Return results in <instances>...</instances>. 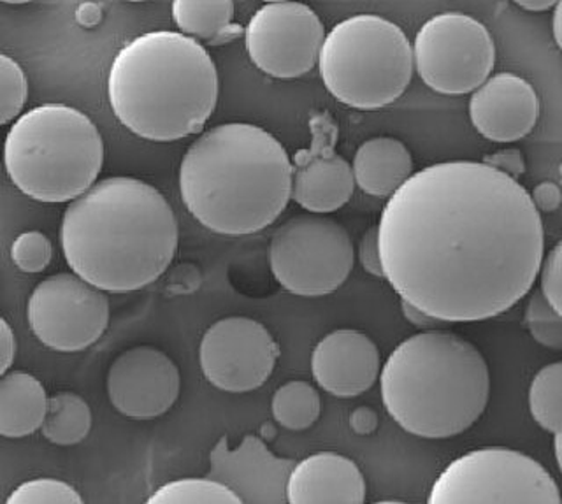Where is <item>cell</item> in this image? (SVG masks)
Listing matches in <instances>:
<instances>
[{
	"instance_id": "obj_1",
	"label": "cell",
	"mask_w": 562,
	"mask_h": 504,
	"mask_svg": "<svg viewBox=\"0 0 562 504\" xmlns=\"http://www.w3.org/2000/svg\"><path fill=\"white\" fill-rule=\"evenodd\" d=\"M376 228L383 278L401 301L445 324L512 310L531 292L544 255L531 193L473 160L413 172Z\"/></svg>"
},
{
	"instance_id": "obj_2",
	"label": "cell",
	"mask_w": 562,
	"mask_h": 504,
	"mask_svg": "<svg viewBox=\"0 0 562 504\" xmlns=\"http://www.w3.org/2000/svg\"><path fill=\"white\" fill-rule=\"evenodd\" d=\"M178 220L146 181L111 176L64 213L60 245L75 275L104 292H134L162 277L178 251Z\"/></svg>"
},
{
	"instance_id": "obj_3",
	"label": "cell",
	"mask_w": 562,
	"mask_h": 504,
	"mask_svg": "<svg viewBox=\"0 0 562 504\" xmlns=\"http://www.w3.org/2000/svg\"><path fill=\"white\" fill-rule=\"evenodd\" d=\"M180 193L190 215L211 233H260L292 199V160L285 146L259 125L222 123L187 149Z\"/></svg>"
},
{
	"instance_id": "obj_4",
	"label": "cell",
	"mask_w": 562,
	"mask_h": 504,
	"mask_svg": "<svg viewBox=\"0 0 562 504\" xmlns=\"http://www.w3.org/2000/svg\"><path fill=\"white\" fill-rule=\"evenodd\" d=\"M218 70L190 35L146 32L128 41L111 61L108 99L132 134L171 143L204 128L218 102Z\"/></svg>"
},
{
	"instance_id": "obj_5",
	"label": "cell",
	"mask_w": 562,
	"mask_h": 504,
	"mask_svg": "<svg viewBox=\"0 0 562 504\" xmlns=\"http://www.w3.org/2000/svg\"><path fill=\"white\" fill-rule=\"evenodd\" d=\"M380 371L386 413L417 438L462 435L487 408V360L473 343L452 331L413 334L395 347Z\"/></svg>"
},
{
	"instance_id": "obj_6",
	"label": "cell",
	"mask_w": 562,
	"mask_h": 504,
	"mask_svg": "<svg viewBox=\"0 0 562 504\" xmlns=\"http://www.w3.org/2000/svg\"><path fill=\"white\" fill-rule=\"evenodd\" d=\"M102 164L101 132L70 105H37L18 116L5 137V171L34 201H75L95 183Z\"/></svg>"
},
{
	"instance_id": "obj_7",
	"label": "cell",
	"mask_w": 562,
	"mask_h": 504,
	"mask_svg": "<svg viewBox=\"0 0 562 504\" xmlns=\"http://www.w3.org/2000/svg\"><path fill=\"white\" fill-rule=\"evenodd\" d=\"M316 66L336 101L353 110H380L397 101L412 81V43L391 20L356 14L325 34Z\"/></svg>"
},
{
	"instance_id": "obj_8",
	"label": "cell",
	"mask_w": 562,
	"mask_h": 504,
	"mask_svg": "<svg viewBox=\"0 0 562 504\" xmlns=\"http://www.w3.org/2000/svg\"><path fill=\"white\" fill-rule=\"evenodd\" d=\"M561 491L540 462L512 448H479L447 466L430 504H561Z\"/></svg>"
},
{
	"instance_id": "obj_9",
	"label": "cell",
	"mask_w": 562,
	"mask_h": 504,
	"mask_svg": "<svg viewBox=\"0 0 562 504\" xmlns=\"http://www.w3.org/2000/svg\"><path fill=\"white\" fill-rule=\"evenodd\" d=\"M353 243L347 228L329 216L303 213L274 231L269 266L283 289L301 298H324L348 280Z\"/></svg>"
},
{
	"instance_id": "obj_10",
	"label": "cell",
	"mask_w": 562,
	"mask_h": 504,
	"mask_svg": "<svg viewBox=\"0 0 562 504\" xmlns=\"http://www.w3.org/2000/svg\"><path fill=\"white\" fill-rule=\"evenodd\" d=\"M413 70L443 96H465L496 66V43L487 26L464 13H441L418 29L412 44Z\"/></svg>"
},
{
	"instance_id": "obj_11",
	"label": "cell",
	"mask_w": 562,
	"mask_h": 504,
	"mask_svg": "<svg viewBox=\"0 0 562 504\" xmlns=\"http://www.w3.org/2000/svg\"><path fill=\"white\" fill-rule=\"evenodd\" d=\"M35 338L61 354L87 350L110 325V301L104 290L75 272H58L41 281L26 304Z\"/></svg>"
},
{
	"instance_id": "obj_12",
	"label": "cell",
	"mask_w": 562,
	"mask_h": 504,
	"mask_svg": "<svg viewBox=\"0 0 562 504\" xmlns=\"http://www.w3.org/2000/svg\"><path fill=\"white\" fill-rule=\"evenodd\" d=\"M325 29L318 14L297 0L268 2L245 29L248 57L263 75L304 76L316 66Z\"/></svg>"
},
{
	"instance_id": "obj_13",
	"label": "cell",
	"mask_w": 562,
	"mask_h": 504,
	"mask_svg": "<svg viewBox=\"0 0 562 504\" xmlns=\"http://www.w3.org/2000/svg\"><path fill=\"white\" fill-rule=\"evenodd\" d=\"M280 347L260 322L227 316L204 333L199 365L211 385L231 394L257 391L268 382Z\"/></svg>"
},
{
	"instance_id": "obj_14",
	"label": "cell",
	"mask_w": 562,
	"mask_h": 504,
	"mask_svg": "<svg viewBox=\"0 0 562 504\" xmlns=\"http://www.w3.org/2000/svg\"><path fill=\"white\" fill-rule=\"evenodd\" d=\"M180 369L155 347L128 348L108 373V395L116 412L137 421L157 418L180 397Z\"/></svg>"
},
{
	"instance_id": "obj_15",
	"label": "cell",
	"mask_w": 562,
	"mask_h": 504,
	"mask_svg": "<svg viewBox=\"0 0 562 504\" xmlns=\"http://www.w3.org/2000/svg\"><path fill=\"white\" fill-rule=\"evenodd\" d=\"M292 459L272 456L262 439L246 436L237 448L222 436L210 453V479L224 483L246 504L286 503V480Z\"/></svg>"
},
{
	"instance_id": "obj_16",
	"label": "cell",
	"mask_w": 562,
	"mask_h": 504,
	"mask_svg": "<svg viewBox=\"0 0 562 504\" xmlns=\"http://www.w3.org/2000/svg\"><path fill=\"white\" fill-rule=\"evenodd\" d=\"M470 119L485 139L515 143L531 134L540 119V99L529 81L499 72L471 92Z\"/></svg>"
},
{
	"instance_id": "obj_17",
	"label": "cell",
	"mask_w": 562,
	"mask_h": 504,
	"mask_svg": "<svg viewBox=\"0 0 562 504\" xmlns=\"http://www.w3.org/2000/svg\"><path fill=\"white\" fill-rule=\"evenodd\" d=\"M382 369L376 343L356 329H338L318 341L312 354L315 382L327 394L350 400L376 383Z\"/></svg>"
},
{
	"instance_id": "obj_18",
	"label": "cell",
	"mask_w": 562,
	"mask_h": 504,
	"mask_svg": "<svg viewBox=\"0 0 562 504\" xmlns=\"http://www.w3.org/2000/svg\"><path fill=\"white\" fill-rule=\"evenodd\" d=\"M325 128L316 131L313 148L301 152L292 164V199L310 213L327 215L350 201L356 189L350 164L329 145Z\"/></svg>"
},
{
	"instance_id": "obj_19",
	"label": "cell",
	"mask_w": 562,
	"mask_h": 504,
	"mask_svg": "<svg viewBox=\"0 0 562 504\" xmlns=\"http://www.w3.org/2000/svg\"><path fill=\"white\" fill-rule=\"evenodd\" d=\"M366 492L364 474L356 462L334 452L295 462L286 480L290 504H362Z\"/></svg>"
},
{
	"instance_id": "obj_20",
	"label": "cell",
	"mask_w": 562,
	"mask_h": 504,
	"mask_svg": "<svg viewBox=\"0 0 562 504\" xmlns=\"http://www.w3.org/2000/svg\"><path fill=\"white\" fill-rule=\"evenodd\" d=\"M353 181L373 198H391L413 175V157L403 141L395 137H371L353 157Z\"/></svg>"
},
{
	"instance_id": "obj_21",
	"label": "cell",
	"mask_w": 562,
	"mask_h": 504,
	"mask_svg": "<svg viewBox=\"0 0 562 504\" xmlns=\"http://www.w3.org/2000/svg\"><path fill=\"white\" fill-rule=\"evenodd\" d=\"M48 395L43 383L23 371L0 377V436L25 438L43 426Z\"/></svg>"
},
{
	"instance_id": "obj_22",
	"label": "cell",
	"mask_w": 562,
	"mask_h": 504,
	"mask_svg": "<svg viewBox=\"0 0 562 504\" xmlns=\"http://www.w3.org/2000/svg\"><path fill=\"white\" fill-rule=\"evenodd\" d=\"M92 429V410L81 395L72 392H60L48 397V410L44 415V438L53 445L70 447L87 438Z\"/></svg>"
},
{
	"instance_id": "obj_23",
	"label": "cell",
	"mask_w": 562,
	"mask_h": 504,
	"mask_svg": "<svg viewBox=\"0 0 562 504\" xmlns=\"http://www.w3.org/2000/svg\"><path fill=\"white\" fill-rule=\"evenodd\" d=\"M172 20L181 34L216 41L233 26V0H172Z\"/></svg>"
},
{
	"instance_id": "obj_24",
	"label": "cell",
	"mask_w": 562,
	"mask_h": 504,
	"mask_svg": "<svg viewBox=\"0 0 562 504\" xmlns=\"http://www.w3.org/2000/svg\"><path fill=\"white\" fill-rule=\"evenodd\" d=\"M272 417L289 430H304L321 417V394L312 383L294 382L281 385L272 395Z\"/></svg>"
},
{
	"instance_id": "obj_25",
	"label": "cell",
	"mask_w": 562,
	"mask_h": 504,
	"mask_svg": "<svg viewBox=\"0 0 562 504\" xmlns=\"http://www.w3.org/2000/svg\"><path fill=\"white\" fill-rule=\"evenodd\" d=\"M529 412L541 429L562 433V362L544 366L529 387Z\"/></svg>"
},
{
	"instance_id": "obj_26",
	"label": "cell",
	"mask_w": 562,
	"mask_h": 504,
	"mask_svg": "<svg viewBox=\"0 0 562 504\" xmlns=\"http://www.w3.org/2000/svg\"><path fill=\"white\" fill-rule=\"evenodd\" d=\"M149 504H241L227 485L210 479H184L166 483L149 497Z\"/></svg>"
},
{
	"instance_id": "obj_27",
	"label": "cell",
	"mask_w": 562,
	"mask_h": 504,
	"mask_svg": "<svg viewBox=\"0 0 562 504\" xmlns=\"http://www.w3.org/2000/svg\"><path fill=\"white\" fill-rule=\"evenodd\" d=\"M29 99V81L22 66L0 53V125L13 122Z\"/></svg>"
},
{
	"instance_id": "obj_28",
	"label": "cell",
	"mask_w": 562,
	"mask_h": 504,
	"mask_svg": "<svg viewBox=\"0 0 562 504\" xmlns=\"http://www.w3.org/2000/svg\"><path fill=\"white\" fill-rule=\"evenodd\" d=\"M526 327L536 343L550 350L562 348V315L555 312L540 289H535L526 307Z\"/></svg>"
},
{
	"instance_id": "obj_29",
	"label": "cell",
	"mask_w": 562,
	"mask_h": 504,
	"mask_svg": "<svg viewBox=\"0 0 562 504\" xmlns=\"http://www.w3.org/2000/svg\"><path fill=\"white\" fill-rule=\"evenodd\" d=\"M11 504H81L83 497L69 483L60 480H31L14 489L8 497Z\"/></svg>"
},
{
	"instance_id": "obj_30",
	"label": "cell",
	"mask_w": 562,
	"mask_h": 504,
	"mask_svg": "<svg viewBox=\"0 0 562 504\" xmlns=\"http://www.w3.org/2000/svg\"><path fill=\"white\" fill-rule=\"evenodd\" d=\"M53 246L48 237L37 231L23 233L11 246V259L14 266L23 272H43L52 262Z\"/></svg>"
},
{
	"instance_id": "obj_31",
	"label": "cell",
	"mask_w": 562,
	"mask_h": 504,
	"mask_svg": "<svg viewBox=\"0 0 562 504\" xmlns=\"http://www.w3.org/2000/svg\"><path fill=\"white\" fill-rule=\"evenodd\" d=\"M561 257L562 245L558 243L547 257L543 255L538 275H540L541 295L547 299V303H549L555 312L562 315Z\"/></svg>"
},
{
	"instance_id": "obj_32",
	"label": "cell",
	"mask_w": 562,
	"mask_h": 504,
	"mask_svg": "<svg viewBox=\"0 0 562 504\" xmlns=\"http://www.w3.org/2000/svg\"><path fill=\"white\" fill-rule=\"evenodd\" d=\"M482 163L494 167L497 171L512 176L515 180H517L518 176H522L526 172V158H524L520 149H499L494 155H487V157L483 158Z\"/></svg>"
},
{
	"instance_id": "obj_33",
	"label": "cell",
	"mask_w": 562,
	"mask_h": 504,
	"mask_svg": "<svg viewBox=\"0 0 562 504\" xmlns=\"http://www.w3.org/2000/svg\"><path fill=\"white\" fill-rule=\"evenodd\" d=\"M359 259L364 271L376 278H383L380 251H378V228L371 227L360 239Z\"/></svg>"
},
{
	"instance_id": "obj_34",
	"label": "cell",
	"mask_w": 562,
	"mask_h": 504,
	"mask_svg": "<svg viewBox=\"0 0 562 504\" xmlns=\"http://www.w3.org/2000/svg\"><path fill=\"white\" fill-rule=\"evenodd\" d=\"M531 199L535 202L536 210L553 213L561 206V189H559L558 183L544 181V183L536 187L535 192L531 193Z\"/></svg>"
},
{
	"instance_id": "obj_35",
	"label": "cell",
	"mask_w": 562,
	"mask_h": 504,
	"mask_svg": "<svg viewBox=\"0 0 562 504\" xmlns=\"http://www.w3.org/2000/svg\"><path fill=\"white\" fill-rule=\"evenodd\" d=\"M14 354H16V341L11 325L0 316V377L8 373L13 366Z\"/></svg>"
},
{
	"instance_id": "obj_36",
	"label": "cell",
	"mask_w": 562,
	"mask_h": 504,
	"mask_svg": "<svg viewBox=\"0 0 562 504\" xmlns=\"http://www.w3.org/2000/svg\"><path fill=\"white\" fill-rule=\"evenodd\" d=\"M401 312H403L404 318H406L413 327H417V329H439V325L445 324V322L436 321L432 316L426 315V313L420 312L418 307L412 306V304L406 303V301H401Z\"/></svg>"
},
{
	"instance_id": "obj_37",
	"label": "cell",
	"mask_w": 562,
	"mask_h": 504,
	"mask_svg": "<svg viewBox=\"0 0 562 504\" xmlns=\"http://www.w3.org/2000/svg\"><path fill=\"white\" fill-rule=\"evenodd\" d=\"M79 23H83L85 26L95 25L101 20V9L99 5L87 2V4L79 5L78 13H76Z\"/></svg>"
},
{
	"instance_id": "obj_38",
	"label": "cell",
	"mask_w": 562,
	"mask_h": 504,
	"mask_svg": "<svg viewBox=\"0 0 562 504\" xmlns=\"http://www.w3.org/2000/svg\"><path fill=\"white\" fill-rule=\"evenodd\" d=\"M514 2L526 11H532V13L549 11L553 5L559 4V0H514Z\"/></svg>"
},
{
	"instance_id": "obj_39",
	"label": "cell",
	"mask_w": 562,
	"mask_h": 504,
	"mask_svg": "<svg viewBox=\"0 0 562 504\" xmlns=\"http://www.w3.org/2000/svg\"><path fill=\"white\" fill-rule=\"evenodd\" d=\"M553 40H555V44H558L559 48H561V4L553 5Z\"/></svg>"
},
{
	"instance_id": "obj_40",
	"label": "cell",
	"mask_w": 562,
	"mask_h": 504,
	"mask_svg": "<svg viewBox=\"0 0 562 504\" xmlns=\"http://www.w3.org/2000/svg\"><path fill=\"white\" fill-rule=\"evenodd\" d=\"M561 436L562 433H555L553 435V438H555V459H558V466L559 468H562V461H561Z\"/></svg>"
},
{
	"instance_id": "obj_41",
	"label": "cell",
	"mask_w": 562,
	"mask_h": 504,
	"mask_svg": "<svg viewBox=\"0 0 562 504\" xmlns=\"http://www.w3.org/2000/svg\"><path fill=\"white\" fill-rule=\"evenodd\" d=\"M0 2H4V4H26V2H32V0H0Z\"/></svg>"
},
{
	"instance_id": "obj_42",
	"label": "cell",
	"mask_w": 562,
	"mask_h": 504,
	"mask_svg": "<svg viewBox=\"0 0 562 504\" xmlns=\"http://www.w3.org/2000/svg\"><path fill=\"white\" fill-rule=\"evenodd\" d=\"M263 2H266V4H268V2H281V0H263Z\"/></svg>"
},
{
	"instance_id": "obj_43",
	"label": "cell",
	"mask_w": 562,
	"mask_h": 504,
	"mask_svg": "<svg viewBox=\"0 0 562 504\" xmlns=\"http://www.w3.org/2000/svg\"><path fill=\"white\" fill-rule=\"evenodd\" d=\"M127 2H145V0H127Z\"/></svg>"
},
{
	"instance_id": "obj_44",
	"label": "cell",
	"mask_w": 562,
	"mask_h": 504,
	"mask_svg": "<svg viewBox=\"0 0 562 504\" xmlns=\"http://www.w3.org/2000/svg\"><path fill=\"white\" fill-rule=\"evenodd\" d=\"M0 152H2V146H0Z\"/></svg>"
}]
</instances>
